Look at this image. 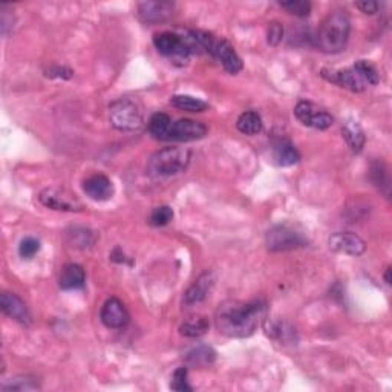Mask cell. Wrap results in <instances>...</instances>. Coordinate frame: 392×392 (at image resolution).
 <instances>
[{
    "label": "cell",
    "mask_w": 392,
    "mask_h": 392,
    "mask_svg": "<svg viewBox=\"0 0 392 392\" xmlns=\"http://www.w3.org/2000/svg\"><path fill=\"white\" fill-rule=\"evenodd\" d=\"M284 39V26L277 22H272L267 30V42L268 45L277 46Z\"/></svg>",
    "instance_id": "cell-35"
},
{
    "label": "cell",
    "mask_w": 392,
    "mask_h": 392,
    "mask_svg": "<svg viewBox=\"0 0 392 392\" xmlns=\"http://www.w3.org/2000/svg\"><path fill=\"white\" fill-rule=\"evenodd\" d=\"M351 34V19L345 10L329 13L320 23L312 37L315 46L325 54H339L345 51Z\"/></svg>",
    "instance_id": "cell-2"
},
{
    "label": "cell",
    "mask_w": 392,
    "mask_h": 392,
    "mask_svg": "<svg viewBox=\"0 0 392 392\" xmlns=\"http://www.w3.org/2000/svg\"><path fill=\"white\" fill-rule=\"evenodd\" d=\"M60 289L71 291V290H82L86 285V273L82 265L78 264H66L62 272H60L58 279Z\"/></svg>",
    "instance_id": "cell-20"
},
{
    "label": "cell",
    "mask_w": 392,
    "mask_h": 392,
    "mask_svg": "<svg viewBox=\"0 0 392 392\" xmlns=\"http://www.w3.org/2000/svg\"><path fill=\"white\" fill-rule=\"evenodd\" d=\"M175 4L165 2V0H149V2L138 4V17L144 23H161L170 19Z\"/></svg>",
    "instance_id": "cell-14"
},
{
    "label": "cell",
    "mask_w": 392,
    "mask_h": 392,
    "mask_svg": "<svg viewBox=\"0 0 392 392\" xmlns=\"http://www.w3.org/2000/svg\"><path fill=\"white\" fill-rule=\"evenodd\" d=\"M173 220V210L169 206H160V207H155L151 217H149V222L155 227H164V225H167L170 221Z\"/></svg>",
    "instance_id": "cell-30"
},
{
    "label": "cell",
    "mask_w": 392,
    "mask_h": 392,
    "mask_svg": "<svg viewBox=\"0 0 392 392\" xmlns=\"http://www.w3.org/2000/svg\"><path fill=\"white\" fill-rule=\"evenodd\" d=\"M353 66L357 69V71H359V74L362 75L365 83L372 84V86L379 84L380 74L376 69V66L371 65L369 62H367V60H359V62H355Z\"/></svg>",
    "instance_id": "cell-29"
},
{
    "label": "cell",
    "mask_w": 392,
    "mask_h": 392,
    "mask_svg": "<svg viewBox=\"0 0 392 392\" xmlns=\"http://www.w3.org/2000/svg\"><path fill=\"white\" fill-rule=\"evenodd\" d=\"M109 121L117 130L132 132L143 126V112L130 99H118L109 106Z\"/></svg>",
    "instance_id": "cell-6"
},
{
    "label": "cell",
    "mask_w": 392,
    "mask_h": 392,
    "mask_svg": "<svg viewBox=\"0 0 392 392\" xmlns=\"http://www.w3.org/2000/svg\"><path fill=\"white\" fill-rule=\"evenodd\" d=\"M294 115L303 126L319 130H327L334 123V118L331 117L327 110L316 108L315 104L310 101H299L296 104Z\"/></svg>",
    "instance_id": "cell-8"
},
{
    "label": "cell",
    "mask_w": 392,
    "mask_h": 392,
    "mask_svg": "<svg viewBox=\"0 0 392 392\" xmlns=\"http://www.w3.org/2000/svg\"><path fill=\"white\" fill-rule=\"evenodd\" d=\"M320 75L325 80L339 84L341 88H345L351 92H363L368 86L354 66L346 69H322Z\"/></svg>",
    "instance_id": "cell-10"
},
{
    "label": "cell",
    "mask_w": 392,
    "mask_h": 392,
    "mask_svg": "<svg viewBox=\"0 0 392 392\" xmlns=\"http://www.w3.org/2000/svg\"><path fill=\"white\" fill-rule=\"evenodd\" d=\"M49 78H62V80H69L74 77V71L68 66H52L46 71Z\"/></svg>",
    "instance_id": "cell-36"
},
{
    "label": "cell",
    "mask_w": 392,
    "mask_h": 392,
    "mask_svg": "<svg viewBox=\"0 0 392 392\" xmlns=\"http://www.w3.org/2000/svg\"><path fill=\"white\" fill-rule=\"evenodd\" d=\"M83 191L94 201H108L114 196V184L103 173H94L83 181Z\"/></svg>",
    "instance_id": "cell-17"
},
{
    "label": "cell",
    "mask_w": 392,
    "mask_h": 392,
    "mask_svg": "<svg viewBox=\"0 0 392 392\" xmlns=\"http://www.w3.org/2000/svg\"><path fill=\"white\" fill-rule=\"evenodd\" d=\"M236 127L241 134L244 135H258L263 132L264 123L263 118L255 110H247L239 115L236 121Z\"/></svg>",
    "instance_id": "cell-22"
},
{
    "label": "cell",
    "mask_w": 392,
    "mask_h": 392,
    "mask_svg": "<svg viewBox=\"0 0 392 392\" xmlns=\"http://www.w3.org/2000/svg\"><path fill=\"white\" fill-rule=\"evenodd\" d=\"M391 272H392L391 267H388V268H386V273H385V282H386L388 285H391V282H392V279H391Z\"/></svg>",
    "instance_id": "cell-38"
},
{
    "label": "cell",
    "mask_w": 392,
    "mask_h": 392,
    "mask_svg": "<svg viewBox=\"0 0 392 392\" xmlns=\"http://www.w3.org/2000/svg\"><path fill=\"white\" fill-rule=\"evenodd\" d=\"M153 45L160 54L169 57L173 63L184 66L189 62L191 49L189 48L184 36L175 32H161L153 37Z\"/></svg>",
    "instance_id": "cell-7"
},
{
    "label": "cell",
    "mask_w": 392,
    "mask_h": 392,
    "mask_svg": "<svg viewBox=\"0 0 392 392\" xmlns=\"http://www.w3.org/2000/svg\"><path fill=\"white\" fill-rule=\"evenodd\" d=\"M184 360L190 367L207 368L216 360V351L208 345L195 343L184 351Z\"/></svg>",
    "instance_id": "cell-19"
},
{
    "label": "cell",
    "mask_w": 392,
    "mask_h": 392,
    "mask_svg": "<svg viewBox=\"0 0 392 392\" xmlns=\"http://www.w3.org/2000/svg\"><path fill=\"white\" fill-rule=\"evenodd\" d=\"M187 376H189L187 368H184V367L178 368L175 372H173V377H172V381H170V389L179 391V392L194 391V388L189 385Z\"/></svg>",
    "instance_id": "cell-32"
},
{
    "label": "cell",
    "mask_w": 392,
    "mask_h": 392,
    "mask_svg": "<svg viewBox=\"0 0 392 392\" xmlns=\"http://www.w3.org/2000/svg\"><path fill=\"white\" fill-rule=\"evenodd\" d=\"M190 34L196 40L201 51L208 52L212 57H215L225 71L230 74H238L242 71V60L230 42L216 37L207 31H190Z\"/></svg>",
    "instance_id": "cell-4"
},
{
    "label": "cell",
    "mask_w": 392,
    "mask_h": 392,
    "mask_svg": "<svg viewBox=\"0 0 392 392\" xmlns=\"http://www.w3.org/2000/svg\"><path fill=\"white\" fill-rule=\"evenodd\" d=\"M267 319V303L264 301H225L215 312V325L229 339H246L253 336Z\"/></svg>",
    "instance_id": "cell-1"
},
{
    "label": "cell",
    "mask_w": 392,
    "mask_h": 392,
    "mask_svg": "<svg viewBox=\"0 0 392 392\" xmlns=\"http://www.w3.org/2000/svg\"><path fill=\"white\" fill-rule=\"evenodd\" d=\"M0 389H2L4 392L36 391V389H39V383L30 376H17V377H13L10 380L4 381L2 386H0Z\"/></svg>",
    "instance_id": "cell-26"
},
{
    "label": "cell",
    "mask_w": 392,
    "mask_h": 392,
    "mask_svg": "<svg viewBox=\"0 0 392 392\" xmlns=\"http://www.w3.org/2000/svg\"><path fill=\"white\" fill-rule=\"evenodd\" d=\"M207 135V126L203 125L201 121L190 120V118H181L178 121H173L169 141H196Z\"/></svg>",
    "instance_id": "cell-12"
},
{
    "label": "cell",
    "mask_w": 392,
    "mask_h": 392,
    "mask_svg": "<svg viewBox=\"0 0 392 392\" xmlns=\"http://www.w3.org/2000/svg\"><path fill=\"white\" fill-rule=\"evenodd\" d=\"M279 5L290 14L298 17H307L311 13V4L307 0H290V2H281Z\"/></svg>",
    "instance_id": "cell-31"
},
{
    "label": "cell",
    "mask_w": 392,
    "mask_h": 392,
    "mask_svg": "<svg viewBox=\"0 0 392 392\" xmlns=\"http://www.w3.org/2000/svg\"><path fill=\"white\" fill-rule=\"evenodd\" d=\"M172 118L164 114V112H156L149 120V132L156 139H164L169 141L170 129H172Z\"/></svg>",
    "instance_id": "cell-23"
},
{
    "label": "cell",
    "mask_w": 392,
    "mask_h": 392,
    "mask_svg": "<svg viewBox=\"0 0 392 392\" xmlns=\"http://www.w3.org/2000/svg\"><path fill=\"white\" fill-rule=\"evenodd\" d=\"M273 160L281 167H289V165L298 164L301 161V153L296 149L294 144L286 138H277L272 146Z\"/></svg>",
    "instance_id": "cell-18"
},
{
    "label": "cell",
    "mask_w": 392,
    "mask_h": 392,
    "mask_svg": "<svg viewBox=\"0 0 392 392\" xmlns=\"http://www.w3.org/2000/svg\"><path fill=\"white\" fill-rule=\"evenodd\" d=\"M191 161V152L186 147H164L155 152L146 164L151 178H169L186 172Z\"/></svg>",
    "instance_id": "cell-3"
},
{
    "label": "cell",
    "mask_w": 392,
    "mask_h": 392,
    "mask_svg": "<svg viewBox=\"0 0 392 392\" xmlns=\"http://www.w3.org/2000/svg\"><path fill=\"white\" fill-rule=\"evenodd\" d=\"M307 244L308 238L305 236L303 232L289 224H277L265 234V246L268 251H273V253L298 250L307 246Z\"/></svg>",
    "instance_id": "cell-5"
},
{
    "label": "cell",
    "mask_w": 392,
    "mask_h": 392,
    "mask_svg": "<svg viewBox=\"0 0 392 392\" xmlns=\"http://www.w3.org/2000/svg\"><path fill=\"white\" fill-rule=\"evenodd\" d=\"M170 104L173 108L187 112H204L208 109V103L201 99L191 97V95H173Z\"/></svg>",
    "instance_id": "cell-24"
},
{
    "label": "cell",
    "mask_w": 392,
    "mask_h": 392,
    "mask_svg": "<svg viewBox=\"0 0 392 392\" xmlns=\"http://www.w3.org/2000/svg\"><path fill=\"white\" fill-rule=\"evenodd\" d=\"M268 334L284 343L296 342L294 329L289 324H285V322H276L272 327H268Z\"/></svg>",
    "instance_id": "cell-28"
},
{
    "label": "cell",
    "mask_w": 392,
    "mask_h": 392,
    "mask_svg": "<svg viewBox=\"0 0 392 392\" xmlns=\"http://www.w3.org/2000/svg\"><path fill=\"white\" fill-rule=\"evenodd\" d=\"M39 250H40V241L32 236H28L22 239L19 246V255L23 259H32L39 253Z\"/></svg>",
    "instance_id": "cell-33"
},
{
    "label": "cell",
    "mask_w": 392,
    "mask_h": 392,
    "mask_svg": "<svg viewBox=\"0 0 392 392\" xmlns=\"http://www.w3.org/2000/svg\"><path fill=\"white\" fill-rule=\"evenodd\" d=\"M342 135L353 152H362L365 147V141H367V137H365V130L357 121H346L342 127Z\"/></svg>",
    "instance_id": "cell-21"
},
{
    "label": "cell",
    "mask_w": 392,
    "mask_h": 392,
    "mask_svg": "<svg viewBox=\"0 0 392 392\" xmlns=\"http://www.w3.org/2000/svg\"><path fill=\"white\" fill-rule=\"evenodd\" d=\"M39 201L45 207L51 208V210L58 212H80L83 208L82 203L75 196L68 194L66 190L56 187L42 190L39 195Z\"/></svg>",
    "instance_id": "cell-9"
},
{
    "label": "cell",
    "mask_w": 392,
    "mask_h": 392,
    "mask_svg": "<svg viewBox=\"0 0 392 392\" xmlns=\"http://www.w3.org/2000/svg\"><path fill=\"white\" fill-rule=\"evenodd\" d=\"M208 327H210V325H208V320L206 317H203V316L190 317L179 327V333H181V336H184V337L198 339V337H201L207 333Z\"/></svg>",
    "instance_id": "cell-25"
},
{
    "label": "cell",
    "mask_w": 392,
    "mask_h": 392,
    "mask_svg": "<svg viewBox=\"0 0 392 392\" xmlns=\"http://www.w3.org/2000/svg\"><path fill=\"white\" fill-rule=\"evenodd\" d=\"M68 241L75 248H88L94 244V234L89 229L74 227L71 232H68Z\"/></svg>",
    "instance_id": "cell-27"
},
{
    "label": "cell",
    "mask_w": 392,
    "mask_h": 392,
    "mask_svg": "<svg viewBox=\"0 0 392 392\" xmlns=\"http://www.w3.org/2000/svg\"><path fill=\"white\" fill-rule=\"evenodd\" d=\"M371 175H372V181H374V184H376L379 189L385 186L386 189H389V178H388V170L385 165H383L381 163H376L372 165V169H371Z\"/></svg>",
    "instance_id": "cell-34"
},
{
    "label": "cell",
    "mask_w": 392,
    "mask_h": 392,
    "mask_svg": "<svg viewBox=\"0 0 392 392\" xmlns=\"http://www.w3.org/2000/svg\"><path fill=\"white\" fill-rule=\"evenodd\" d=\"M100 319L104 327L112 329H120V328H125L129 324L130 316L123 302L117 298H110L104 302V305L101 307Z\"/></svg>",
    "instance_id": "cell-15"
},
{
    "label": "cell",
    "mask_w": 392,
    "mask_h": 392,
    "mask_svg": "<svg viewBox=\"0 0 392 392\" xmlns=\"http://www.w3.org/2000/svg\"><path fill=\"white\" fill-rule=\"evenodd\" d=\"M0 307H2V311L8 317L19 322L20 325L30 327L32 324V317L28 307H26V303L15 293L5 291L2 298H0Z\"/></svg>",
    "instance_id": "cell-16"
},
{
    "label": "cell",
    "mask_w": 392,
    "mask_h": 392,
    "mask_svg": "<svg viewBox=\"0 0 392 392\" xmlns=\"http://www.w3.org/2000/svg\"><path fill=\"white\" fill-rule=\"evenodd\" d=\"M355 6L359 8V10H360L362 13L369 14V15L376 14V13L379 11V8H380V5H379L377 2H372V0H365V2H357Z\"/></svg>",
    "instance_id": "cell-37"
},
{
    "label": "cell",
    "mask_w": 392,
    "mask_h": 392,
    "mask_svg": "<svg viewBox=\"0 0 392 392\" xmlns=\"http://www.w3.org/2000/svg\"><path fill=\"white\" fill-rule=\"evenodd\" d=\"M215 282H216V276L212 270H207V272L201 273L184 293L182 303H184L186 307H191V305H198L204 302L208 296H210Z\"/></svg>",
    "instance_id": "cell-13"
},
{
    "label": "cell",
    "mask_w": 392,
    "mask_h": 392,
    "mask_svg": "<svg viewBox=\"0 0 392 392\" xmlns=\"http://www.w3.org/2000/svg\"><path fill=\"white\" fill-rule=\"evenodd\" d=\"M328 247L341 255L360 256L367 250V242L353 232H337L329 236Z\"/></svg>",
    "instance_id": "cell-11"
}]
</instances>
